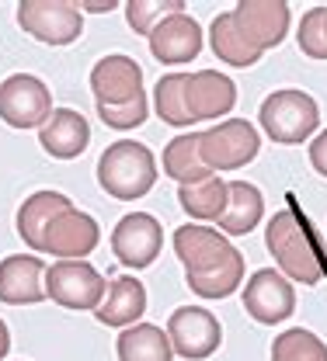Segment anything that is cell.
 <instances>
[{
  "label": "cell",
  "mask_w": 327,
  "mask_h": 361,
  "mask_svg": "<svg viewBox=\"0 0 327 361\" xmlns=\"http://www.w3.org/2000/svg\"><path fill=\"white\" fill-rule=\"evenodd\" d=\"M101 229L88 212L66 205L63 212H56V219L49 223V229L42 233V250L59 257V261H84L97 247Z\"/></svg>",
  "instance_id": "obj_11"
},
{
  "label": "cell",
  "mask_w": 327,
  "mask_h": 361,
  "mask_svg": "<svg viewBox=\"0 0 327 361\" xmlns=\"http://www.w3.org/2000/svg\"><path fill=\"white\" fill-rule=\"evenodd\" d=\"M146 94L140 97H133V101H126V104H97V115H101V122L108 126V129H115V133H129V129H136L146 122Z\"/></svg>",
  "instance_id": "obj_29"
},
{
  "label": "cell",
  "mask_w": 327,
  "mask_h": 361,
  "mask_svg": "<svg viewBox=\"0 0 327 361\" xmlns=\"http://www.w3.org/2000/svg\"><path fill=\"white\" fill-rule=\"evenodd\" d=\"M91 90L97 97V104H126V101L146 94L140 63L129 59V56H119V52L97 59L91 70Z\"/></svg>",
  "instance_id": "obj_15"
},
{
  "label": "cell",
  "mask_w": 327,
  "mask_h": 361,
  "mask_svg": "<svg viewBox=\"0 0 327 361\" xmlns=\"http://www.w3.org/2000/svg\"><path fill=\"white\" fill-rule=\"evenodd\" d=\"M174 254L185 264V281L198 299H227L244 278V254L220 229L188 223L174 229Z\"/></svg>",
  "instance_id": "obj_1"
},
{
  "label": "cell",
  "mask_w": 327,
  "mask_h": 361,
  "mask_svg": "<svg viewBox=\"0 0 327 361\" xmlns=\"http://www.w3.org/2000/svg\"><path fill=\"white\" fill-rule=\"evenodd\" d=\"M164 174L174 178L182 188L213 178V171L202 164V153H198V133L178 135V139L167 142V149H164Z\"/></svg>",
  "instance_id": "obj_23"
},
{
  "label": "cell",
  "mask_w": 327,
  "mask_h": 361,
  "mask_svg": "<svg viewBox=\"0 0 327 361\" xmlns=\"http://www.w3.org/2000/svg\"><path fill=\"white\" fill-rule=\"evenodd\" d=\"M244 310L265 326H275L282 319H289L296 310V292H292L289 278L275 268H261L254 278H247Z\"/></svg>",
  "instance_id": "obj_13"
},
{
  "label": "cell",
  "mask_w": 327,
  "mask_h": 361,
  "mask_svg": "<svg viewBox=\"0 0 327 361\" xmlns=\"http://www.w3.org/2000/svg\"><path fill=\"white\" fill-rule=\"evenodd\" d=\"M261 149V135L251 122L244 118H227L220 126H213L209 133H198V153L202 164L216 174V171H237L244 164H251Z\"/></svg>",
  "instance_id": "obj_5"
},
{
  "label": "cell",
  "mask_w": 327,
  "mask_h": 361,
  "mask_svg": "<svg viewBox=\"0 0 327 361\" xmlns=\"http://www.w3.org/2000/svg\"><path fill=\"white\" fill-rule=\"evenodd\" d=\"M108 285L88 261H56L46 268V295L66 310H97Z\"/></svg>",
  "instance_id": "obj_9"
},
{
  "label": "cell",
  "mask_w": 327,
  "mask_h": 361,
  "mask_svg": "<svg viewBox=\"0 0 327 361\" xmlns=\"http://www.w3.org/2000/svg\"><path fill=\"white\" fill-rule=\"evenodd\" d=\"M18 25L46 45H70L84 32V14L70 0H21Z\"/></svg>",
  "instance_id": "obj_6"
},
{
  "label": "cell",
  "mask_w": 327,
  "mask_h": 361,
  "mask_svg": "<svg viewBox=\"0 0 327 361\" xmlns=\"http://www.w3.org/2000/svg\"><path fill=\"white\" fill-rule=\"evenodd\" d=\"M97 184L112 198H122V202L143 198L157 184V160H153V153L143 142L119 139L97 160Z\"/></svg>",
  "instance_id": "obj_3"
},
{
  "label": "cell",
  "mask_w": 327,
  "mask_h": 361,
  "mask_svg": "<svg viewBox=\"0 0 327 361\" xmlns=\"http://www.w3.org/2000/svg\"><path fill=\"white\" fill-rule=\"evenodd\" d=\"M324 28H327V7H324Z\"/></svg>",
  "instance_id": "obj_34"
},
{
  "label": "cell",
  "mask_w": 327,
  "mask_h": 361,
  "mask_svg": "<svg viewBox=\"0 0 327 361\" xmlns=\"http://www.w3.org/2000/svg\"><path fill=\"white\" fill-rule=\"evenodd\" d=\"M143 313H146V288L140 278L108 281V292H105L101 306L94 310L97 323H105V326H136Z\"/></svg>",
  "instance_id": "obj_19"
},
{
  "label": "cell",
  "mask_w": 327,
  "mask_h": 361,
  "mask_svg": "<svg viewBox=\"0 0 327 361\" xmlns=\"http://www.w3.org/2000/svg\"><path fill=\"white\" fill-rule=\"evenodd\" d=\"M272 361H327V344L317 334H310L303 326H292V330L275 337Z\"/></svg>",
  "instance_id": "obj_27"
},
{
  "label": "cell",
  "mask_w": 327,
  "mask_h": 361,
  "mask_svg": "<svg viewBox=\"0 0 327 361\" xmlns=\"http://www.w3.org/2000/svg\"><path fill=\"white\" fill-rule=\"evenodd\" d=\"M310 164H314V171L321 178H327V129L310 142Z\"/></svg>",
  "instance_id": "obj_31"
},
{
  "label": "cell",
  "mask_w": 327,
  "mask_h": 361,
  "mask_svg": "<svg viewBox=\"0 0 327 361\" xmlns=\"http://www.w3.org/2000/svg\"><path fill=\"white\" fill-rule=\"evenodd\" d=\"M39 142L49 157L56 160H73L91 146V126L81 111L73 108H56L49 115V122L39 129Z\"/></svg>",
  "instance_id": "obj_18"
},
{
  "label": "cell",
  "mask_w": 327,
  "mask_h": 361,
  "mask_svg": "<svg viewBox=\"0 0 327 361\" xmlns=\"http://www.w3.org/2000/svg\"><path fill=\"white\" fill-rule=\"evenodd\" d=\"M227 212L216 219L220 233H230V236H247L254 226L261 223L265 216V198L254 184L247 180H230L227 184Z\"/></svg>",
  "instance_id": "obj_20"
},
{
  "label": "cell",
  "mask_w": 327,
  "mask_h": 361,
  "mask_svg": "<svg viewBox=\"0 0 327 361\" xmlns=\"http://www.w3.org/2000/svg\"><path fill=\"white\" fill-rule=\"evenodd\" d=\"M209 42H213V52H216L223 63H230V66H254V63L261 59V52H254L251 45L240 39L230 11H227V14H216V21H213V28H209Z\"/></svg>",
  "instance_id": "obj_25"
},
{
  "label": "cell",
  "mask_w": 327,
  "mask_h": 361,
  "mask_svg": "<svg viewBox=\"0 0 327 361\" xmlns=\"http://www.w3.org/2000/svg\"><path fill=\"white\" fill-rule=\"evenodd\" d=\"M153 108H157V115L167 126H178V129L191 126V115H188V108H185V73H167V77L157 80Z\"/></svg>",
  "instance_id": "obj_26"
},
{
  "label": "cell",
  "mask_w": 327,
  "mask_h": 361,
  "mask_svg": "<svg viewBox=\"0 0 327 361\" xmlns=\"http://www.w3.org/2000/svg\"><path fill=\"white\" fill-rule=\"evenodd\" d=\"M265 243L285 278L299 285H317L324 278V254H321L317 229L296 209H279L272 216V223L265 229Z\"/></svg>",
  "instance_id": "obj_2"
},
{
  "label": "cell",
  "mask_w": 327,
  "mask_h": 361,
  "mask_svg": "<svg viewBox=\"0 0 327 361\" xmlns=\"http://www.w3.org/2000/svg\"><path fill=\"white\" fill-rule=\"evenodd\" d=\"M299 49L310 59H327V28H324V7H314L299 21Z\"/></svg>",
  "instance_id": "obj_30"
},
{
  "label": "cell",
  "mask_w": 327,
  "mask_h": 361,
  "mask_svg": "<svg viewBox=\"0 0 327 361\" xmlns=\"http://www.w3.org/2000/svg\"><path fill=\"white\" fill-rule=\"evenodd\" d=\"M119 361H171L174 351H171V341L160 326L153 323H136V326H126L119 334Z\"/></svg>",
  "instance_id": "obj_22"
},
{
  "label": "cell",
  "mask_w": 327,
  "mask_h": 361,
  "mask_svg": "<svg viewBox=\"0 0 327 361\" xmlns=\"http://www.w3.org/2000/svg\"><path fill=\"white\" fill-rule=\"evenodd\" d=\"M150 52L157 63H191L202 52V28L191 14H174L150 32Z\"/></svg>",
  "instance_id": "obj_17"
},
{
  "label": "cell",
  "mask_w": 327,
  "mask_h": 361,
  "mask_svg": "<svg viewBox=\"0 0 327 361\" xmlns=\"http://www.w3.org/2000/svg\"><path fill=\"white\" fill-rule=\"evenodd\" d=\"M66 205H73L66 195L59 191H35L32 198H25V205L18 209V236L32 247L42 250V233L49 229V223L56 219V212H63Z\"/></svg>",
  "instance_id": "obj_21"
},
{
  "label": "cell",
  "mask_w": 327,
  "mask_h": 361,
  "mask_svg": "<svg viewBox=\"0 0 327 361\" xmlns=\"http://www.w3.org/2000/svg\"><path fill=\"white\" fill-rule=\"evenodd\" d=\"M174 14H185V4H182V0H129V4H126V21H129V28H133L136 35H146V39H150V32H153L160 21H167V18H174Z\"/></svg>",
  "instance_id": "obj_28"
},
{
  "label": "cell",
  "mask_w": 327,
  "mask_h": 361,
  "mask_svg": "<svg viewBox=\"0 0 327 361\" xmlns=\"http://www.w3.org/2000/svg\"><path fill=\"white\" fill-rule=\"evenodd\" d=\"M230 14L240 39L254 52H265L289 35V7L282 0H240Z\"/></svg>",
  "instance_id": "obj_10"
},
{
  "label": "cell",
  "mask_w": 327,
  "mask_h": 361,
  "mask_svg": "<svg viewBox=\"0 0 327 361\" xmlns=\"http://www.w3.org/2000/svg\"><path fill=\"white\" fill-rule=\"evenodd\" d=\"M258 118H261V129L268 133V139H275L282 146H296L317 133L321 108L307 90H275L265 97Z\"/></svg>",
  "instance_id": "obj_4"
},
{
  "label": "cell",
  "mask_w": 327,
  "mask_h": 361,
  "mask_svg": "<svg viewBox=\"0 0 327 361\" xmlns=\"http://www.w3.org/2000/svg\"><path fill=\"white\" fill-rule=\"evenodd\" d=\"M237 87L230 77L216 73V70H198L185 73V108L191 122H206V118H220L227 111H234Z\"/></svg>",
  "instance_id": "obj_14"
},
{
  "label": "cell",
  "mask_w": 327,
  "mask_h": 361,
  "mask_svg": "<svg viewBox=\"0 0 327 361\" xmlns=\"http://www.w3.org/2000/svg\"><path fill=\"white\" fill-rule=\"evenodd\" d=\"M46 299V264L35 254H14L0 261V302L35 306Z\"/></svg>",
  "instance_id": "obj_16"
},
{
  "label": "cell",
  "mask_w": 327,
  "mask_h": 361,
  "mask_svg": "<svg viewBox=\"0 0 327 361\" xmlns=\"http://www.w3.org/2000/svg\"><path fill=\"white\" fill-rule=\"evenodd\" d=\"M167 341H171L174 355H182L188 361H206L209 355L220 351L223 326H220L216 316L209 310H202V306H182L167 319Z\"/></svg>",
  "instance_id": "obj_8"
},
{
  "label": "cell",
  "mask_w": 327,
  "mask_h": 361,
  "mask_svg": "<svg viewBox=\"0 0 327 361\" xmlns=\"http://www.w3.org/2000/svg\"><path fill=\"white\" fill-rule=\"evenodd\" d=\"M227 180H220L216 174L209 180H198V184H185L178 188V202L195 223H216L223 212H227Z\"/></svg>",
  "instance_id": "obj_24"
},
{
  "label": "cell",
  "mask_w": 327,
  "mask_h": 361,
  "mask_svg": "<svg viewBox=\"0 0 327 361\" xmlns=\"http://www.w3.org/2000/svg\"><path fill=\"white\" fill-rule=\"evenodd\" d=\"M81 11H97V14H105V11H115L119 4L115 0H101V4H77Z\"/></svg>",
  "instance_id": "obj_32"
},
{
  "label": "cell",
  "mask_w": 327,
  "mask_h": 361,
  "mask_svg": "<svg viewBox=\"0 0 327 361\" xmlns=\"http://www.w3.org/2000/svg\"><path fill=\"white\" fill-rule=\"evenodd\" d=\"M52 115V94L32 73H14L0 84V118L11 129H42Z\"/></svg>",
  "instance_id": "obj_7"
},
{
  "label": "cell",
  "mask_w": 327,
  "mask_h": 361,
  "mask_svg": "<svg viewBox=\"0 0 327 361\" xmlns=\"http://www.w3.org/2000/svg\"><path fill=\"white\" fill-rule=\"evenodd\" d=\"M164 247V229L150 212L122 216L112 233V250L126 268H150Z\"/></svg>",
  "instance_id": "obj_12"
},
{
  "label": "cell",
  "mask_w": 327,
  "mask_h": 361,
  "mask_svg": "<svg viewBox=\"0 0 327 361\" xmlns=\"http://www.w3.org/2000/svg\"><path fill=\"white\" fill-rule=\"evenodd\" d=\"M7 351H11V334H7V323L0 319V361L7 358Z\"/></svg>",
  "instance_id": "obj_33"
}]
</instances>
